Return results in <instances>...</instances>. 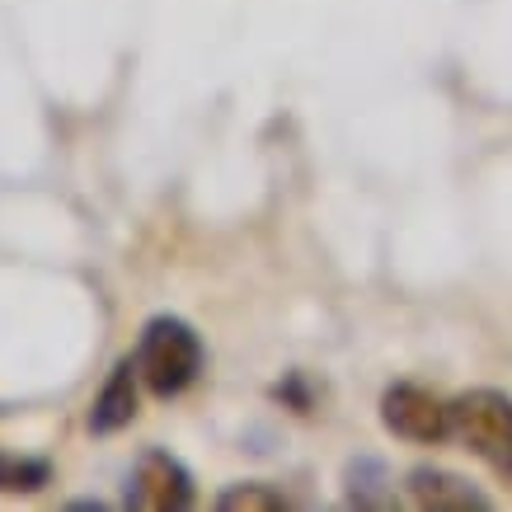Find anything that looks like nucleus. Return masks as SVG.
Wrapping results in <instances>:
<instances>
[{
    "label": "nucleus",
    "mask_w": 512,
    "mask_h": 512,
    "mask_svg": "<svg viewBox=\"0 0 512 512\" xmlns=\"http://www.w3.org/2000/svg\"><path fill=\"white\" fill-rule=\"evenodd\" d=\"M137 372L146 381V390L160 395V400L184 395L202 376V339L193 334V325L179 320V315L146 320L141 343H137Z\"/></svg>",
    "instance_id": "obj_1"
},
{
    "label": "nucleus",
    "mask_w": 512,
    "mask_h": 512,
    "mask_svg": "<svg viewBox=\"0 0 512 512\" xmlns=\"http://www.w3.org/2000/svg\"><path fill=\"white\" fill-rule=\"evenodd\" d=\"M451 437H461L498 475H512V400L503 390L456 395L451 400Z\"/></svg>",
    "instance_id": "obj_2"
},
{
    "label": "nucleus",
    "mask_w": 512,
    "mask_h": 512,
    "mask_svg": "<svg viewBox=\"0 0 512 512\" xmlns=\"http://www.w3.org/2000/svg\"><path fill=\"white\" fill-rule=\"evenodd\" d=\"M123 503L137 512H184L193 508V475L170 451H141L127 475Z\"/></svg>",
    "instance_id": "obj_3"
},
{
    "label": "nucleus",
    "mask_w": 512,
    "mask_h": 512,
    "mask_svg": "<svg viewBox=\"0 0 512 512\" xmlns=\"http://www.w3.org/2000/svg\"><path fill=\"white\" fill-rule=\"evenodd\" d=\"M381 423L404 442H423L428 447V442L451 437V400H437L433 390L400 381V386H390L381 395Z\"/></svg>",
    "instance_id": "obj_4"
},
{
    "label": "nucleus",
    "mask_w": 512,
    "mask_h": 512,
    "mask_svg": "<svg viewBox=\"0 0 512 512\" xmlns=\"http://www.w3.org/2000/svg\"><path fill=\"white\" fill-rule=\"evenodd\" d=\"M404 489L428 512H484L489 508V494H480L466 475H456L447 466H414Z\"/></svg>",
    "instance_id": "obj_5"
},
{
    "label": "nucleus",
    "mask_w": 512,
    "mask_h": 512,
    "mask_svg": "<svg viewBox=\"0 0 512 512\" xmlns=\"http://www.w3.org/2000/svg\"><path fill=\"white\" fill-rule=\"evenodd\" d=\"M137 381H141L137 357H123L90 404V433H99V437L123 433L127 423L137 419Z\"/></svg>",
    "instance_id": "obj_6"
},
{
    "label": "nucleus",
    "mask_w": 512,
    "mask_h": 512,
    "mask_svg": "<svg viewBox=\"0 0 512 512\" xmlns=\"http://www.w3.org/2000/svg\"><path fill=\"white\" fill-rule=\"evenodd\" d=\"M343 484H348V508H367V512L395 508V480H390V470L376 456H353L348 470H343Z\"/></svg>",
    "instance_id": "obj_7"
},
{
    "label": "nucleus",
    "mask_w": 512,
    "mask_h": 512,
    "mask_svg": "<svg viewBox=\"0 0 512 512\" xmlns=\"http://www.w3.org/2000/svg\"><path fill=\"white\" fill-rule=\"evenodd\" d=\"M52 484V466L43 456H19L0 447V494H38Z\"/></svg>",
    "instance_id": "obj_8"
},
{
    "label": "nucleus",
    "mask_w": 512,
    "mask_h": 512,
    "mask_svg": "<svg viewBox=\"0 0 512 512\" xmlns=\"http://www.w3.org/2000/svg\"><path fill=\"white\" fill-rule=\"evenodd\" d=\"M217 508L221 512H282L287 498L264 480H245V484H231V489L217 498Z\"/></svg>",
    "instance_id": "obj_9"
}]
</instances>
